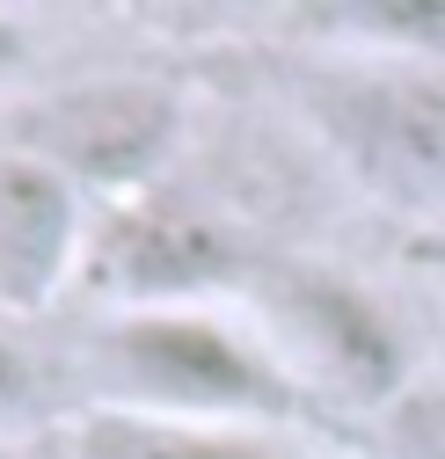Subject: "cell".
Wrapping results in <instances>:
<instances>
[{
	"mask_svg": "<svg viewBox=\"0 0 445 459\" xmlns=\"http://www.w3.org/2000/svg\"><path fill=\"white\" fill-rule=\"evenodd\" d=\"M190 102L176 81L161 74H88V81H59L44 95H22L0 125V146H15L59 176L102 212L161 190L169 160L183 146Z\"/></svg>",
	"mask_w": 445,
	"mask_h": 459,
	"instance_id": "3957f363",
	"label": "cell"
},
{
	"mask_svg": "<svg viewBox=\"0 0 445 459\" xmlns=\"http://www.w3.org/2000/svg\"><path fill=\"white\" fill-rule=\"evenodd\" d=\"M88 409L132 416H190V423H256L292 430L321 423V401L277 365L249 314L219 307H132L102 314L81 351Z\"/></svg>",
	"mask_w": 445,
	"mask_h": 459,
	"instance_id": "6da1fadb",
	"label": "cell"
},
{
	"mask_svg": "<svg viewBox=\"0 0 445 459\" xmlns=\"http://www.w3.org/2000/svg\"><path fill=\"white\" fill-rule=\"evenodd\" d=\"M66 459H307V452L292 445V430H256V423L81 409L66 423Z\"/></svg>",
	"mask_w": 445,
	"mask_h": 459,
	"instance_id": "52a82bcc",
	"label": "cell"
},
{
	"mask_svg": "<svg viewBox=\"0 0 445 459\" xmlns=\"http://www.w3.org/2000/svg\"><path fill=\"white\" fill-rule=\"evenodd\" d=\"M241 314L314 401L387 409L409 386V335L395 307L328 263H263L241 292Z\"/></svg>",
	"mask_w": 445,
	"mask_h": 459,
	"instance_id": "277c9868",
	"label": "cell"
},
{
	"mask_svg": "<svg viewBox=\"0 0 445 459\" xmlns=\"http://www.w3.org/2000/svg\"><path fill=\"white\" fill-rule=\"evenodd\" d=\"M88 197L15 146H0V314H44L88 263Z\"/></svg>",
	"mask_w": 445,
	"mask_h": 459,
	"instance_id": "8992f818",
	"label": "cell"
},
{
	"mask_svg": "<svg viewBox=\"0 0 445 459\" xmlns=\"http://www.w3.org/2000/svg\"><path fill=\"white\" fill-rule=\"evenodd\" d=\"M256 270L263 263L249 255L234 219H219L205 197H183V190L161 183L146 197H125V204H102L95 212L81 284L109 314H132V307L241 299Z\"/></svg>",
	"mask_w": 445,
	"mask_h": 459,
	"instance_id": "5b68a950",
	"label": "cell"
},
{
	"mask_svg": "<svg viewBox=\"0 0 445 459\" xmlns=\"http://www.w3.org/2000/svg\"><path fill=\"white\" fill-rule=\"evenodd\" d=\"M51 416V365L30 351L15 314H0V445H30V430Z\"/></svg>",
	"mask_w": 445,
	"mask_h": 459,
	"instance_id": "9c48e42d",
	"label": "cell"
},
{
	"mask_svg": "<svg viewBox=\"0 0 445 459\" xmlns=\"http://www.w3.org/2000/svg\"><path fill=\"white\" fill-rule=\"evenodd\" d=\"M0 459H44V452H30V445H0Z\"/></svg>",
	"mask_w": 445,
	"mask_h": 459,
	"instance_id": "8fae6325",
	"label": "cell"
},
{
	"mask_svg": "<svg viewBox=\"0 0 445 459\" xmlns=\"http://www.w3.org/2000/svg\"><path fill=\"white\" fill-rule=\"evenodd\" d=\"M30 66H37V22L15 15V8H0V88L22 81Z\"/></svg>",
	"mask_w": 445,
	"mask_h": 459,
	"instance_id": "30bf717a",
	"label": "cell"
},
{
	"mask_svg": "<svg viewBox=\"0 0 445 459\" xmlns=\"http://www.w3.org/2000/svg\"><path fill=\"white\" fill-rule=\"evenodd\" d=\"M285 95L358 190L395 212H445V66L292 51Z\"/></svg>",
	"mask_w": 445,
	"mask_h": 459,
	"instance_id": "7a4b0ae2",
	"label": "cell"
},
{
	"mask_svg": "<svg viewBox=\"0 0 445 459\" xmlns=\"http://www.w3.org/2000/svg\"><path fill=\"white\" fill-rule=\"evenodd\" d=\"M292 51H336V59H402L445 66V0H328L277 22Z\"/></svg>",
	"mask_w": 445,
	"mask_h": 459,
	"instance_id": "ba28073f",
	"label": "cell"
}]
</instances>
